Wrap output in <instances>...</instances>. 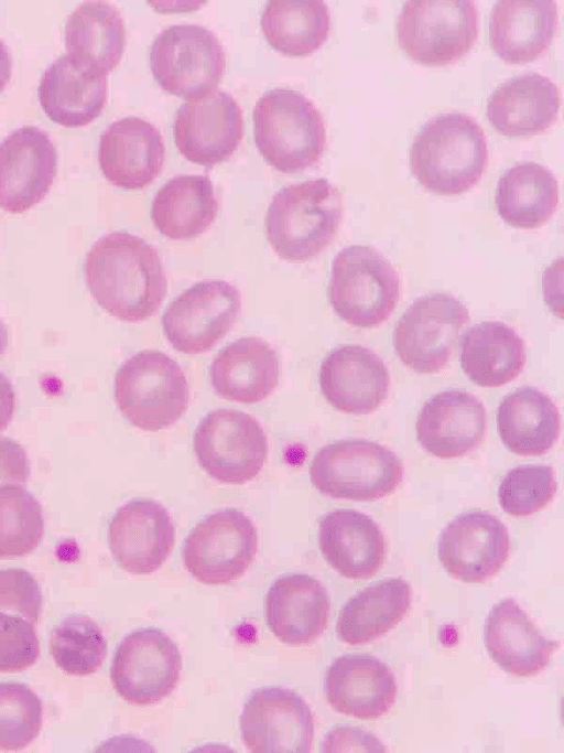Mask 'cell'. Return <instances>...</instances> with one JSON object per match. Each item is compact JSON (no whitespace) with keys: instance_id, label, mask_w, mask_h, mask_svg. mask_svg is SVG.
Listing matches in <instances>:
<instances>
[{"instance_id":"6da1fadb","label":"cell","mask_w":564,"mask_h":753,"mask_svg":"<svg viewBox=\"0 0 564 753\" xmlns=\"http://www.w3.org/2000/svg\"><path fill=\"white\" fill-rule=\"evenodd\" d=\"M85 278L97 303L126 322L150 318L166 294V277L158 251L126 232L106 234L93 245L86 256Z\"/></svg>"},{"instance_id":"7a4b0ae2","label":"cell","mask_w":564,"mask_h":753,"mask_svg":"<svg viewBox=\"0 0 564 753\" xmlns=\"http://www.w3.org/2000/svg\"><path fill=\"white\" fill-rule=\"evenodd\" d=\"M488 159L486 137L466 114L446 112L429 119L410 148L413 176L427 191L459 194L481 178Z\"/></svg>"},{"instance_id":"3957f363","label":"cell","mask_w":564,"mask_h":753,"mask_svg":"<svg viewBox=\"0 0 564 753\" xmlns=\"http://www.w3.org/2000/svg\"><path fill=\"white\" fill-rule=\"evenodd\" d=\"M341 216V194L327 179L291 184L272 197L265 215V236L282 259L305 261L332 241Z\"/></svg>"},{"instance_id":"277c9868","label":"cell","mask_w":564,"mask_h":753,"mask_svg":"<svg viewBox=\"0 0 564 753\" xmlns=\"http://www.w3.org/2000/svg\"><path fill=\"white\" fill-rule=\"evenodd\" d=\"M254 143L267 163L283 173L315 164L326 146L321 112L302 93L265 92L253 109Z\"/></svg>"},{"instance_id":"5b68a950","label":"cell","mask_w":564,"mask_h":753,"mask_svg":"<svg viewBox=\"0 0 564 753\" xmlns=\"http://www.w3.org/2000/svg\"><path fill=\"white\" fill-rule=\"evenodd\" d=\"M113 394L121 415L144 431H159L174 423L189 400L181 366L154 349L141 351L122 363Z\"/></svg>"},{"instance_id":"8992f818","label":"cell","mask_w":564,"mask_h":753,"mask_svg":"<svg viewBox=\"0 0 564 753\" xmlns=\"http://www.w3.org/2000/svg\"><path fill=\"white\" fill-rule=\"evenodd\" d=\"M399 294V276L376 248L352 245L334 258L329 301L347 323L358 327L381 324L394 310Z\"/></svg>"},{"instance_id":"52a82bcc","label":"cell","mask_w":564,"mask_h":753,"mask_svg":"<svg viewBox=\"0 0 564 753\" xmlns=\"http://www.w3.org/2000/svg\"><path fill=\"white\" fill-rule=\"evenodd\" d=\"M478 33V11L470 0H410L398 15L402 51L425 66H444L463 57Z\"/></svg>"},{"instance_id":"ba28073f","label":"cell","mask_w":564,"mask_h":753,"mask_svg":"<svg viewBox=\"0 0 564 753\" xmlns=\"http://www.w3.org/2000/svg\"><path fill=\"white\" fill-rule=\"evenodd\" d=\"M313 485L334 498L375 501L395 490L403 476L401 460L388 448L369 440H340L314 455Z\"/></svg>"},{"instance_id":"9c48e42d","label":"cell","mask_w":564,"mask_h":753,"mask_svg":"<svg viewBox=\"0 0 564 753\" xmlns=\"http://www.w3.org/2000/svg\"><path fill=\"white\" fill-rule=\"evenodd\" d=\"M223 45L200 24H174L153 40L150 68L161 88L185 99L215 90L225 72Z\"/></svg>"},{"instance_id":"30bf717a","label":"cell","mask_w":564,"mask_h":753,"mask_svg":"<svg viewBox=\"0 0 564 753\" xmlns=\"http://www.w3.org/2000/svg\"><path fill=\"white\" fill-rule=\"evenodd\" d=\"M193 449L209 476L240 485L261 471L268 456V439L252 416L235 409H216L198 423Z\"/></svg>"},{"instance_id":"8fae6325","label":"cell","mask_w":564,"mask_h":753,"mask_svg":"<svg viewBox=\"0 0 564 753\" xmlns=\"http://www.w3.org/2000/svg\"><path fill=\"white\" fill-rule=\"evenodd\" d=\"M469 322L468 309L444 292L414 300L399 319L394 349L404 365L416 373L431 374L445 367L460 332Z\"/></svg>"},{"instance_id":"7c38bea8","label":"cell","mask_w":564,"mask_h":753,"mask_svg":"<svg viewBox=\"0 0 564 753\" xmlns=\"http://www.w3.org/2000/svg\"><path fill=\"white\" fill-rule=\"evenodd\" d=\"M257 528L237 508L214 512L188 534L183 547V562L200 583L225 584L237 580L254 559Z\"/></svg>"},{"instance_id":"4fadbf2b","label":"cell","mask_w":564,"mask_h":753,"mask_svg":"<svg viewBox=\"0 0 564 753\" xmlns=\"http://www.w3.org/2000/svg\"><path fill=\"white\" fill-rule=\"evenodd\" d=\"M182 668L177 645L163 631L142 627L119 644L110 667L111 684L126 701L154 704L176 687Z\"/></svg>"},{"instance_id":"5bb4252c","label":"cell","mask_w":564,"mask_h":753,"mask_svg":"<svg viewBox=\"0 0 564 753\" xmlns=\"http://www.w3.org/2000/svg\"><path fill=\"white\" fill-rule=\"evenodd\" d=\"M241 308L238 289L225 280H204L182 292L162 315L163 332L185 354L210 349L234 325Z\"/></svg>"},{"instance_id":"9a60e30c","label":"cell","mask_w":564,"mask_h":753,"mask_svg":"<svg viewBox=\"0 0 564 753\" xmlns=\"http://www.w3.org/2000/svg\"><path fill=\"white\" fill-rule=\"evenodd\" d=\"M240 732L246 747L254 753H306L314 738L313 714L295 691L264 687L246 701Z\"/></svg>"},{"instance_id":"2e32d148","label":"cell","mask_w":564,"mask_h":753,"mask_svg":"<svg viewBox=\"0 0 564 753\" xmlns=\"http://www.w3.org/2000/svg\"><path fill=\"white\" fill-rule=\"evenodd\" d=\"M178 152L193 163L214 165L228 159L243 137V117L227 93L213 90L186 99L173 125Z\"/></svg>"},{"instance_id":"e0dca14e","label":"cell","mask_w":564,"mask_h":753,"mask_svg":"<svg viewBox=\"0 0 564 753\" xmlns=\"http://www.w3.org/2000/svg\"><path fill=\"white\" fill-rule=\"evenodd\" d=\"M438 558L455 579L467 583L484 582L506 563L510 538L503 523L487 512L471 510L455 517L443 529Z\"/></svg>"},{"instance_id":"ac0fdd59","label":"cell","mask_w":564,"mask_h":753,"mask_svg":"<svg viewBox=\"0 0 564 753\" xmlns=\"http://www.w3.org/2000/svg\"><path fill=\"white\" fill-rule=\"evenodd\" d=\"M57 170L48 135L33 126L15 129L0 143V207L19 214L44 198Z\"/></svg>"},{"instance_id":"d6986e66","label":"cell","mask_w":564,"mask_h":753,"mask_svg":"<svg viewBox=\"0 0 564 753\" xmlns=\"http://www.w3.org/2000/svg\"><path fill=\"white\" fill-rule=\"evenodd\" d=\"M175 542V527L159 502L135 498L123 504L108 526V545L118 564L133 574H149L166 560Z\"/></svg>"},{"instance_id":"ffe728a7","label":"cell","mask_w":564,"mask_h":753,"mask_svg":"<svg viewBox=\"0 0 564 753\" xmlns=\"http://www.w3.org/2000/svg\"><path fill=\"white\" fill-rule=\"evenodd\" d=\"M319 386L325 399L337 410L367 415L387 398L389 370L371 349L360 345H343L322 362Z\"/></svg>"},{"instance_id":"44dd1931","label":"cell","mask_w":564,"mask_h":753,"mask_svg":"<svg viewBox=\"0 0 564 753\" xmlns=\"http://www.w3.org/2000/svg\"><path fill=\"white\" fill-rule=\"evenodd\" d=\"M164 157L161 132L138 117L119 119L100 136V169L111 184L124 190H139L152 183L163 168Z\"/></svg>"},{"instance_id":"7402d4cb","label":"cell","mask_w":564,"mask_h":753,"mask_svg":"<svg viewBox=\"0 0 564 753\" xmlns=\"http://www.w3.org/2000/svg\"><path fill=\"white\" fill-rule=\"evenodd\" d=\"M487 428L484 404L458 389L436 394L422 407L416 419L421 447L440 459L459 458L479 445Z\"/></svg>"},{"instance_id":"603a6c76","label":"cell","mask_w":564,"mask_h":753,"mask_svg":"<svg viewBox=\"0 0 564 753\" xmlns=\"http://www.w3.org/2000/svg\"><path fill=\"white\" fill-rule=\"evenodd\" d=\"M324 686L327 701L335 711L362 720L383 716L397 698L394 674L369 654L336 658L326 673Z\"/></svg>"},{"instance_id":"cb8c5ba5","label":"cell","mask_w":564,"mask_h":753,"mask_svg":"<svg viewBox=\"0 0 564 753\" xmlns=\"http://www.w3.org/2000/svg\"><path fill=\"white\" fill-rule=\"evenodd\" d=\"M484 643L490 658L517 677L541 673L558 647V642L544 636L512 598L499 601L489 611Z\"/></svg>"},{"instance_id":"d4e9b609","label":"cell","mask_w":564,"mask_h":753,"mask_svg":"<svg viewBox=\"0 0 564 753\" xmlns=\"http://www.w3.org/2000/svg\"><path fill=\"white\" fill-rule=\"evenodd\" d=\"M329 598L314 577L291 573L278 578L270 587L264 603L269 628L282 643L308 644L326 628Z\"/></svg>"},{"instance_id":"484cf974","label":"cell","mask_w":564,"mask_h":753,"mask_svg":"<svg viewBox=\"0 0 564 753\" xmlns=\"http://www.w3.org/2000/svg\"><path fill=\"white\" fill-rule=\"evenodd\" d=\"M319 549L348 579H366L381 568L387 544L379 525L356 509H335L319 520Z\"/></svg>"},{"instance_id":"4316f807","label":"cell","mask_w":564,"mask_h":753,"mask_svg":"<svg viewBox=\"0 0 564 753\" xmlns=\"http://www.w3.org/2000/svg\"><path fill=\"white\" fill-rule=\"evenodd\" d=\"M560 92L539 73L507 79L490 95L487 118L506 137H530L546 130L557 118Z\"/></svg>"},{"instance_id":"83f0119b","label":"cell","mask_w":564,"mask_h":753,"mask_svg":"<svg viewBox=\"0 0 564 753\" xmlns=\"http://www.w3.org/2000/svg\"><path fill=\"white\" fill-rule=\"evenodd\" d=\"M276 352L258 336H245L221 348L209 367L210 384L220 397L242 404L264 400L278 385Z\"/></svg>"},{"instance_id":"f1b7e54d","label":"cell","mask_w":564,"mask_h":753,"mask_svg":"<svg viewBox=\"0 0 564 753\" xmlns=\"http://www.w3.org/2000/svg\"><path fill=\"white\" fill-rule=\"evenodd\" d=\"M557 22L552 0H501L490 13L489 43L508 64H525L549 47Z\"/></svg>"},{"instance_id":"f546056e","label":"cell","mask_w":564,"mask_h":753,"mask_svg":"<svg viewBox=\"0 0 564 753\" xmlns=\"http://www.w3.org/2000/svg\"><path fill=\"white\" fill-rule=\"evenodd\" d=\"M124 44L122 17L106 1L84 2L66 20V54L90 75L107 76L118 65Z\"/></svg>"},{"instance_id":"4dcf8cb0","label":"cell","mask_w":564,"mask_h":753,"mask_svg":"<svg viewBox=\"0 0 564 753\" xmlns=\"http://www.w3.org/2000/svg\"><path fill=\"white\" fill-rule=\"evenodd\" d=\"M37 97L52 121L64 127H82L101 112L107 99V77L82 71L65 53L43 73Z\"/></svg>"},{"instance_id":"1f68e13d","label":"cell","mask_w":564,"mask_h":753,"mask_svg":"<svg viewBox=\"0 0 564 753\" xmlns=\"http://www.w3.org/2000/svg\"><path fill=\"white\" fill-rule=\"evenodd\" d=\"M497 428L501 441L511 452L540 455L557 440L561 416L546 394L532 386H522L501 400Z\"/></svg>"},{"instance_id":"d6a6232c","label":"cell","mask_w":564,"mask_h":753,"mask_svg":"<svg viewBox=\"0 0 564 753\" xmlns=\"http://www.w3.org/2000/svg\"><path fill=\"white\" fill-rule=\"evenodd\" d=\"M525 363L521 336L499 321L469 327L462 340L460 364L471 381L481 387H499L514 379Z\"/></svg>"},{"instance_id":"836d02e7","label":"cell","mask_w":564,"mask_h":753,"mask_svg":"<svg viewBox=\"0 0 564 753\" xmlns=\"http://www.w3.org/2000/svg\"><path fill=\"white\" fill-rule=\"evenodd\" d=\"M218 202L206 175L183 174L170 179L155 194L151 218L171 239H189L204 233L216 217Z\"/></svg>"},{"instance_id":"e575fe53","label":"cell","mask_w":564,"mask_h":753,"mask_svg":"<svg viewBox=\"0 0 564 753\" xmlns=\"http://www.w3.org/2000/svg\"><path fill=\"white\" fill-rule=\"evenodd\" d=\"M495 201L498 214L508 225L535 228L555 212L558 202L557 181L544 165L532 161L520 162L500 176Z\"/></svg>"},{"instance_id":"d590c367","label":"cell","mask_w":564,"mask_h":753,"mask_svg":"<svg viewBox=\"0 0 564 753\" xmlns=\"http://www.w3.org/2000/svg\"><path fill=\"white\" fill-rule=\"evenodd\" d=\"M411 605V588L402 578L382 580L350 598L337 621V635L349 645L371 642L394 627Z\"/></svg>"},{"instance_id":"8d00e7d4","label":"cell","mask_w":564,"mask_h":753,"mask_svg":"<svg viewBox=\"0 0 564 753\" xmlns=\"http://www.w3.org/2000/svg\"><path fill=\"white\" fill-rule=\"evenodd\" d=\"M260 25L275 51L303 57L327 40L330 13L322 0H271L263 9Z\"/></svg>"},{"instance_id":"74e56055","label":"cell","mask_w":564,"mask_h":753,"mask_svg":"<svg viewBox=\"0 0 564 753\" xmlns=\"http://www.w3.org/2000/svg\"><path fill=\"white\" fill-rule=\"evenodd\" d=\"M50 653L66 674L86 676L102 665L107 644L100 627L85 615H69L59 622L50 637Z\"/></svg>"},{"instance_id":"f35d334b","label":"cell","mask_w":564,"mask_h":753,"mask_svg":"<svg viewBox=\"0 0 564 753\" xmlns=\"http://www.w3.org/2000/svg\"><path fill=\"white\" fill-rule=\"evenodd\" d=\"M44 530L42 507L19 485L0 488V559L23 557L40 544Z\"/></svg>"},{"instance_id":"ab89813d","label":"cell","mask_w":564,"mask_h":753,"mask_svg":"<svg viewBox=\"0 0 564 753\" xmlns=\"http://www.w3.org/2000/svg\"><path fill=\"white\" fill-rule=\"evenodd\" d=\"M43 703L26 685L0 682V750L25 747L40 733Z\"/></svg>"},{"instance_id":"60d3db41","label":"cell","mask_w":564,"mask_h":753,"mask_svg":"<svg viewBox=\"0 0 564 753\" xmlns=\"http://www.w3.org/2000/svg\"><path fill=\"white\" fill-rule=\"evenodd\" d=\"M557 490L554 470L546 464H527L510 470L498 488L502 509L512 516H529L552 501Z\"/></svg>"},{"instance_id":"b9f144b4","label":"cell","mask_w":564,"mask_h":753,"mask_svg":"<svg viewBox=\"0 0 564 753\" xmlns=\"http://www.w3.org/2000/svg\"><path fill=\"white\" fill-rule=\"evenodd\" d=\"M40 655L34 624L21 616L0 612V673L31 667Z\"/></svg>"},{"instance_id":"7bdbcfd3","label":"cell","mask_w":564,"mask_h":753,"mask_svg":"<svg viewBox=\"0 0 564 753\" xmlns=\"http://www.w3.org/2000/svg\"><path fill=\"white\" fill-rule=\"evenodd\" d=\"M43 595L34 577L21 568L0 570V612L21 616L35 624Z\"/></svg>"},{"instance_id":"ee69618b","label":"cell","mask_w":564,"mask_h":753,"mask_svg":"<svg viewBox=\"0 0 564 753\" xmlns=\"http://www.w3.org/2000/svg\"><path fill=\"white\" fill-rule=\"evenodd\" d=\"M324 752H386L384 745L370 732L355 727H337L324 739Z\"/></svg>"},{"instance_id":"f6af8a7d","label":"cell","mask_w":564,"mask_h":753,"mask_svg":"<svg viewBox=\"0 0 564 753\" xmlns=\"http://www.w3.org/2000/svg\"><path fill=\"white\" fill-rule=\"evenodd\" d=\"M30 475V463L25 450L14 440L0 437V488L23 485Z\"/></svg>"},{"instance_id":"bcb514c9","label":"cell","mask_w":564,"mask_h":753,"mask_svg":"<svg viewBox=\"0 0 564 753\" xmlns=\"http://www.w3.org/2000/svg\"><path fill=\"white\" fill-rule=\"evenodd\" d=\"M15 408V394L12 384L0 372V432L9 424Z\"/></svg>"},{"instance_id":"7dc6e473","label":"cell","mask_w":564,"mask_h":753,"mask_svg":"<svg viewBox=\"0 0 564 753\" xmlns=\"http://www.w3.org/2000/svg\"><path fill=\"white\" fill-rule=\"evenodd\" d=\"M12 60L4 42L0 39V92L8 84L11 76Z\"/></svg>"},{"instance_id":"c3c4849f","label":"cell","mask_w":564,"mask_h":753,"mask_svg":"<svg viewBox=\"0 0 564 753\" xmlns=\"http://www.w3.org/2000/svg\"><path fill=\"white\" fill-rule=\"evenodd\" d=\"M8 345V331L3 322L0 320V356L6 352Z\"/></svg>"}]
</instances>
